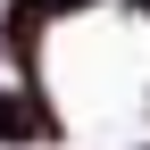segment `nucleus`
Instances as JSON below:
<instances>
[{"label":"nucleus","instance_id":"1","mask_svg":"<svg viewBox=\"0 0 150 150\" xmlns=\"http://www.w3.org/2000/svg\"><path fill=\"white\" fill-rule=\"evenodd\" d=\"M33 125H42V117H33V108L17 100V92H0V142H25Z\"/></svg>","mask_w":150,"mask_h":150},{"label":"nucleus","instance_id":"2","mask_svg":"<svg viewBox=\"0 0 150 150\" xmlns=\"http://www.w3.org/2000/svg\"><path fill=\"white\" fill-rule=\"evenodd\" d=\"M50 8H92V0H50Z\"/></svg>","mask_w":150,"mask_h":150},{"label":"nucleus","instance_id":"3","mask_svg":"<svg viewBox=\"0 0 150 150\" xmlns=\"http://www.w3.org/2000/svg\"><path fill=\"white\" fill-rule=\"evenodd\" d=\"M134 8H150V0H134Z\"/></svg>","mask_w":150,"mask_h":150}]
</instances>
